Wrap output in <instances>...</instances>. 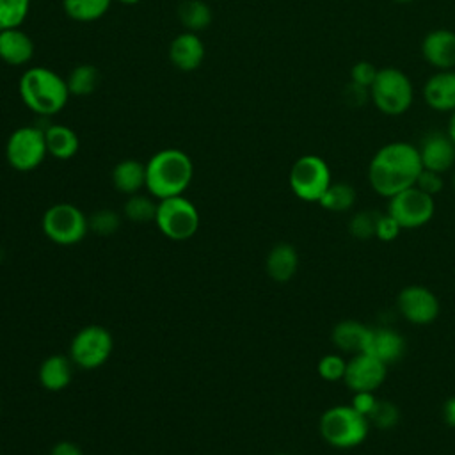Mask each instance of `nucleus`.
<instances>
[{
    "instance_id": "obj_28",
    "label": "nucleus",
    "mask_w": 455,
    "mask_h": 455,
    "mask_svg": "<svg viewBox=\"0 0 455 455\" xmlns=\"http://www.w3.org/2000/svg\"><path fill=\"white\" fill-rule=\"evenodd\" d=\"M66 82H68L69 94L89 96L96 91L100 84V73L92 64H78L69 71Z\"/></svg>"
},
{
    "instance_id": "obj_45",
    "label": "nucleus",
    "mask_w": 455,
    "mask_h": 455,
    "mask_svg": "<svg viewBox=\"0 0 455 455\" xmlns=\"http://www.w3.org/2000/svg\"><path fill=\"white\" fill-rule=\"evenodd\" d=\"M451 185H453V188H455V172H453V178H451Z\"/></svg>"
},
{
    "instance_id": "obj_23",
    "label": "nucleus",
    "mask_w": 455,
    "mask_h": 455,
    "mask_svg": "<svg viewBox=\"0 0 455 455\" xmlns=\"http://www.w3.org/2000/svg\"><path fill=\"white\" fill-rule=\"evenodd\" d=\"M112 185L124 196L140 192L146 188V164L133 158L117 162L112 169Z\"/></svg>"
},
{
    "instance_id": "obj_22",
    "label": "nucleus",
    "mask_w": 455,
    "mask_h": 455,
    "mask_svg": "<svg viewBox=\"0 0 455 455\" xmlns=\"http://www.w3.org/2000/svg\"><path fill=\"white\" fill-rule=\"evenodd\" d=\"M73 361L64 354H52L43 359L37 377L46 391H62L73 379Z\"/></svg>"
},
{
    "instance_id": "obj_11",
    "label": "nucleus",
    "mask_w": 455,
    "mask_h": 455,
    "mask_svg": "<svg viewBox=\"0 0 455 455\" xmlns=\"http://www.w3.org/2000/svg\"><path fill=\"white\" fill-rule=\"evenodd\" d=\"M434 197L421 192L414 185L387 199V213L402 229H416L428 224L434 217Z\"/></svg>"
},
{
    "instance_id": "obj_27",
    "label": "nucleus",
    "mask_w": 455,
    "mask_h": 455,
    "mask_svg": "<svg viewBox=\"0 0 455 455\" xmlns=\"http://www.w3.org/2000/svg\"><path fill=\"white\" fill-rule=\"evenodd\" d=\"M112 2L114 0H62V9L71 20L91 23L103 18Z\"/></svg>"
},
{
    "instance_id": "obj_38",
    "label": "nucleus",
    "mask_w": 455,
    "mask_h": 455,
    "mask_svg": "<svg viewBox=\"0 0 455 455\" xmlns=\"http://www.w3.org/2000/svg\"><path fill=\"white\" fill-rule=\"evenodd\" d=\"M379 398L375 396L373 391H355L352 393V400H350V405L359 412L363 414L364 418H368L371 414V411L375 409Z\"/></svg>"
},
{
    "instance_id": "obj_42",
    "label": "nucleus",
    "mask_w": 455,
    "mask_h": 455,
    "mask_svg": "<svg viewBox=\"0 0 455 455\" xmlns=\"http://www.w3.org/2000/svg\"><path fill=\"white\" fill-rule=\"evenodd\" d=\"M446 133H448V137L451 139V142L455 144V110L451 112V116H450V119H448V126H446Z\"/></svg>"
},
{
    "instance_id": "obj_26",
    "label": "nucleus",
    "mask_w": 455,
    "mask_h": 455,
    "mask_svg": "<svg viewBox=\"0 0 455 455\" xmlns=\"http://www.w3.org/2000/svg\"><path fill=\"white\" fill-rule=\"evenodd\" d=\"M355 199H357V192L350 183L332 181L329 188L323 192V196L320 197L318 204L327 212L341 213V212L352 210V206L355 204Z\"/></svg>"
},
{
    "instance_id": "obj_33",
    "label": "nucleus",
    "mask_w": 455,
    "mask_h": 455,
    "mask_svg": "<svg viewBox=\"0 0 455 455\" xmlns=\"http://www.w3.org/2000/svg\"><path fill=\"white\" fill-rule=\"evenodd\" d=\"M89 220V229L94 231L98 236H110L121 228V215L116 210L110 208H101L96 210Z\"/></svg>"
},
{
    "instance_id": "obj_44",
    "label": "nucleus",
    "mask_w": 455,
    "mask_h": 455,
    "mask_svg": "<svg viewBox=\"0 0 455 455\" xmlns=\"http://www.w3.org/2000/svg\"><path fill=\"white\" fill-rule=\"evenodd\" d=\"M393 2H396V4H411L414 0H393Z\"/></svg>"
},
{
    "instance_id": "obj_13",
    "label": "nucleus",
    "mask_w": 455,
    "mask_h": 455,
    "mask_svg": "<svg viewBox=\"0 0 455 455\" xmlns=\"http://www.w3.org/2000/svg\"><path fill=\"white\" fill-rule=\"evenodd\" d=\"M386 373H387V364H384L380 359H377L370 352H359L347 361L343 382L352 393L375 391L386 380Z\"/></svg>"
},
{
    "instance_id": "obj_16",
    "label": "nucleus",
    "mask_w": 455,
    "mask_h": 455,
    "mask_svg": "<svg viewBox=\"0 0 455 455\" xmlns=\"http://www.w3.org/2000/svg\"><path fill=\"white\" fill-rule=\"evenodd\" d=\"M204 43L196 32L183 30L169 44V60L180 71H194L204 60Z\"/></svg>"
},
{
    "instance_id": "obj_20",
    "label": "nucleus",
    "mask_w": 455,
    "mask_h": 455,
    "mask_svg": "<svg viewBox=\"0 0 455 455\" xmlns=\"http://www.w3.org/2000/svg\"><path fill=\"white\" fill-rule=\"evenodd\" d=\"M368 339H370V325H364L352 318L339 320L331 331L332 345L338 350L352 355L359 352H366Z\"/></svg>"
},
{
    "instance_id": "obj_12",
    "label": "nucleus",
    "mask_w": 455,
    "mask_h": 455,
    "mask_svg": "<svg viewBox=\"0 0 455 455\" xmlns=\"http://www.w3.org/2000/svg\"><path fill=\"white\" fill-rule=\"evenodd\" d=\"M396 309L409 323L428 325L439 316L441 304L430 288L421 284H409L398 291Z\"/></svg>"
},
{
    "instance_id": "obj_14",
    "label": "nucleus",
    "mask_w": 455,
    "mask_h": 455,
    "mask_svg": "<svg viewBox=\"0 0 455 455\" xmlns=\"http://www.w3.org/2000/svg\"><path fill=\"white\" fill-rule=\"evenodd\" d=\"M416 148L423 169L443 174L455 165V144L446 132L432 130L425 133L419 140V146Z\"/></svg>"
},
{
    "instance_id": "obj_41",
    "label": "nucleus",
    "mask_w": 455,
    "mask_h": 455,
    "mask_svg": "<svg viewBox=\"0 0 455 455\" xmlns=\"http://www.w3.org/2000/svg\"><path fill=\"white\" fill-rule=\"evenodd\" d=\"M441 416H443V421L455 428V395L450 396L444 403H443V409H441Z\"/></svg>"
},
{
    "instance_id": "obj_43",
    "label": "nucleus",
    "mask_w": 455,
    "mask_h": 455,
    "mask_svg": "<svg viewBox=\"0 0 455 455\" xmlns=\"http://www.w3.org/2000/svg\"><path fill=\"white\" fill-rule=\"evenodd\" d=\"M114 2H119V4H123V5H135V4H139L140 0H114Z\"/></svg>"
},
{
    "instance_id": "obj_35",
    "label": "nucleus",
    "mask_w": 455,
    "mask_h": 455,
    "mask_svg": "<svg viewBox=\"0 0 455 455\" xmlns=\"http://www.w3.org/2000/svg\"><path fill=\"white\" fill-rule=\"evenodd\" d=\"M443 185H444L443 174L435 172V171H428V169H421L416 178V183H414L416 188H419L421 192H425L432 197L443 190Z\"/></svg>"
},
{
    "instance_id": "obj_31",
    "label": "nucleus",
    "mask_w": 455,
    "mask_h": 455,
    "mask_svg": "<svg viewBox=\"0 0 455 455\" xmlns=\"http://www.w3.org/2000/svg\"><path fill=\"white\" fill-rule=\"evenodd\" d=\"M379 212L375 210H359L348 220V233L355 240H370L375 238Z\"/></svg>"
},
{
    "instance_id": "obj_30",
    "label": "nucleus",
    "mask_w": 455,
    "mask_h": 455,
    "mask_svg": "<svg viewBox=\"0 0 455 455\" xmlns=\"http://www.w3.org/2000/svg\"><path fill=\"white\" fill-rule=\"evenodd\" d=\"M30 11V0H0V30L21 27Z\"/></svg>"
},
{
    "instance_id": "obj_2",
    "label": "nucleus",
    "mask_w": 455,
    "mask_h": 455,
    "mask_svg": "<svg viewBox=\"0 0 455 455\" xmlns=\"http://www.w3.org/2000/svg\"><path fill=\"white\" fill-rule=\"evenodd\" d=\"M192 178V158L178 148L160 149L146 162V188L155 199L183 196Z\"/></svg>"
},
{
    "instance_id": "obj_1",
    "label": "nucleus",
    "mask_w": 455,
    "mask_h": 455,
    "mask_svg": "<svg viewBox=\"0 0 455 455\" xmlns=\"http://www.w3.org/2000/svg\"><path fill=\"white\" fill-rule=\"evenodd\" d=\"M423 169L418 148L405 140H393L375 151L368 164L370 187L382 197L412 187Z\"/></svg>"
},
{
    "instance_id": "obj_34",
    "label": "nucleus",
    "mask_w": 455,
    "mask_h": 455,
    "mask_svg": "<svg viewBox=\"0 0 455 455\" xmlns=\"http://www.w3.org/2000/svg\"><path fill=\"white\" fill-rule=\"evenodd\" d=\"M345 368H347V361L339 354H325L318 359V364H316V371L320 379L327 382L343 380Z\"/></svg>"
},
{
    "instance_id": "obj_37",
    "label": "nucleus",
    "mask_w": 455,
    "mask_h": 455,
    "mask_svg": "<svg viewBox=\"0 0 455 455\" xmlns=\"http://www.w3.org/2000/svg\"><path fill=\"white\" fill-rule=\"evenodd\" d=\"M402 228L398 226V222L386 212L379 215L377 220V229H375V238H379L380 242H393L398 238Z\"/></svg>"
},
{
    "instance_id": "obj_3",
    "label": "nucleus",
    "mask_w": 455,
    "mask_h": 455,
    "mask_svg": "<svg viewBox=\"0 0 455 455\" xmlns=\"http://www.w3.org/2000/svg\"><path fill=\"white\" fill-rule=\"evenodd\" d=\"M18 91L23 105L44 117L59 114L71 96L68 82L57 71L44 66H32L23 71Z\"/></svg>"
},
{
    "instance_id": "obj_6",
    "label": "nucleus",
    "mask_w": 455,
    "mask_h": 455,
    "mask_svg": "<svg viewBox=\"0 0 455 455\" xmlns=\"http://www.w3.org/2000/svg\"><path fill=\"white\" fill-rule=\"evenodd\" d=\"M199 220L196 204L185 196L158 199L155 224L165 238L174 242L192 238L199 229Z\"/></svg>"
},
{
    "instance_id": "obj_4",
    "label": "nucleus",
    "mask_w": 455,
    "mask_h": 455,
    "mask_svg": "<svg viewBox=\"0 0 455 455\" xmlns=\"http://www.w3.org/2000/svg\"><path fill=\"white\" fill-rule=\"evenodd\" d=\"M320 437L332 448L350 450L363 444L370 432V421L350 403L325 409L318 419Z\"/></svg>"
},
{
    "instance_id": "obj_7",
    "label": "nucleus",
    "mask_w": 455,
    "mask_h": 455,
    "mask_svg": "<svg viewBox=\"0 0 455 455\" xmlns=\"http://www.w3.org/2000/svg\"><path fill=\"white\" fill-rule=\"evenodd\" d=\"M288 183L295 197L306 203H318L332 183L329 164L318 155L299 156L288 174Z\"/></svg>"
},
{
    "instance_id": "obj_32",
    "label": "nucleus",
    "mask_w": 455,
    "mask_h": 455,
    "mask_svg": "<svg viewBox=\"0 0 455 455\" xmlns=\"http://www.w3.org/2000/svg\"><path fill=\"white\" fill-rule=\"evenodd\" d=\"M368 421H370V425H373L379 430H391L400 421V409L395 402L379 398L375 409L368 416Z\"/></svg>"
},
{
    "instance_id": "obj_15",
    "label": "nucleus",
    "mask_w": 455,
    "mask_h": 455,
    "mask_svg": "<svg viewBox=\"0 0 455 455\" xmlns=\"http://www.w3.org/2000/svg\"><path fill=\"white\" fill-rule=\"evenodd\" d=\"M423 59L435 69L455 68V32L450 28H434L421 41Z\"/></svg>"
},
{
    "instance_id": "obj_40",
    "label": "nucleus",
    "mask_w": 455,
    "mask_h": 455,
    "mask_svg": "<svg viewBox=\"0 0 455 455\" xmlns=\"http://www.w3.org/2000/svg\"><path fill=\"white\" fill-rule=\"evenodd\" d=\"M50 455H84L80 446L73 441H59L52 446Z\"/></svg>"
},
{
    "instance_id": "obj_19",
    "label": "nucleus",
    "mask_w": 455,
    "mask_h": 455,
    "mask_svg": "<svg viewBox=\"0 0 455 455\" xmlns=\"http://www.w3.org/2000/svg\"><path fill=\"white\" fill-rule=\"evenodd\" d=\"M36 52L32 37L20 27L0 30V60L9 66H25Z\"/></svg>"
},
{
    "instance_id": "obj_18",
    "label": "nucleus",
    "mask_w": 455,
    "mask_h": 455,
    "mask_svg": "<svg viewBox=\"0 0 455 455\" xmlns=\"http://www.w3.org/2000/svg\"><path fill=\"white\" fill-rule=\"evenodd\" d=\"M425 103L437 112L455 110V71L441 69L428 76L423 85Z\"/></svg>"
},
{
    "instance_id": "obj_10",
    "label": "nucleus",
    "mask_w": 455,
    "mask_h": 455,
    "mask_svg": "<svg viewBox=\"0 0 455 455\" xmlns=\"http://www.w3.org/2000/svg\"><path fill=\"white\" fill-rule=\"evenodd\" d=\"M46 139L44 130L37 126H20L16 128L5 142V160L20 172H30L37 169L46 158Z\"/></svg>"
},
{
    "instance_id": "obj_9",
    "label": "nucleus",
    "mask_w": 455,
    "mask_h": 455,
    "mask_svg": "<svg viewBox=\"0 0 455 455\" xmlns=\"http://www.w3.org/2000/svg\"><path fill=\"white\" fill-rule=\"evenodd\" d=\"M114 348V338L103 325L91 323L75 332L69 343V359L82 370H96L103 366Z\"/></svg>"
},
{
    "instance_id": "obj_46",
    "label": "nucleus",
    "mask_w": 455,
    "mask_h": 455,
    "mask_svg": "<svg viewBox=\"0 0 455 455\" xmlns=\"http://www.w3.org/2000/svg\"><path fill=\"white\" fill-rule=\"evenodd\" d=\"M275 455H286V453H275Z\"/></svg>"
},
{
    "instance_id": "obj_25",
    "label": "nucleus",
    "mask_w": 455,
    "mask_h": 455,
    "mask_svg": "<svg viewBox=\"0 0 455 455\" xmlns=\"http://www.w3.org/2000/svg\"><path fill=\"white\" fill-rule=\"evenodd\" d=\"M178 20L188 32H201L212 23V9L203 0H183L178 5Z\"/></svg>"
},
{
    "instance_id": "obj_8",
    "label": "nucleus",
    "mask_w": 455,
    "mask_h": 455,
    "mask_svg": "<svg viewBox=\"0 0 455 455\" xmlns=\"http://www.w3.org/2000/svg\"><path fill=\"white\" fill-rule=\"evenodd\" d=\"M43 233L57 245H75L82 242L89 231L85 213L71 203H55L43 213Z\"/></svg>"
},
{
    "instance_id": "obj_24",
    "label": "nucleus",
    "mask_w": 455,
    "mask_h": 455,
    "mask_svg": "<svg viewBox=\"0 0 455 455\" xmlns=\"http://www.w3.org/2000/svg\"><path fill=\"white\" fill-rule=\"evenodd\" d=\"M44 139H46L48 155H52L57 160H69L80 149V140L76 132L66 124H59V123L48 124L44 128Z\"/></svg>"
},
{
    "instance_id": "obj_21",
    "label": "nucleus",
    "mask_w": 455,
    "mask_h": 455,
    "mask_svg": "<svg viewBox=\"0 0 455 455\" xmlns=\"http://www.w3.org/2000/svg\"><path fill=\"white\" fill-rule=\"evenodd\" d=\"M265 270L275 283H288L299 270V252L288 242L275 243L265 259Z\"/></svg>"
},
{
    "instance_id": "obj_39",
    "label": "nucleus",
    "mask_w": 455,
    "mask_h": 455,
    "mask_svg": "<svg viewBox=\"0 0 455 455\" xmlns=\"http://www.w3.org/2000/svg\"><path fill=\"white\" fill-rule=\"evenodd\" d=\"M343 98L352 107H363L370 100V89L348 80V84L343 89Z\"/></svg>"
},
{
    "instance_id": "obj_29",
    "label": "nucleus",
    "mask_w": 455,
    "mask_h": 455,
    "mask_svg": "<svg viewBox=\"0 0 455 455\" xmlns=\"http://www.w3.org/2000/svg\"><path fill=\"white\" fill-rule=\"evenodd\" d=\"M156 204L153 201V196H144V194H132L128 196L124 206H123V213L128 220L137 222V224H146L149 220L155 222V215H156Z\"/></svg>"
},
{
    "instance_id": "obj_5",
    "label": "nucleus",
    "mask_w": 455,
    "mask_h": 455,
    "mask_svg": "<svg viewBox=\"0 0 455 455\" xmlns=\"http://www.w3.org/2000/svg\"><path fill=\"white\" fill-rule=\"evenodd\" d=\"M370 100L384 116L396 117L405 114L414 100L411 78L398 68H379V73L370 87Z\"/></svg>"
},
{
    "instance_id": "obj_17",
    "label": "nucleus",
    "mask_w": 455,
    "mask_h": 455,
    "mask_svg": "<svg viewBox=\"0 0 455 455\" xmlns=\"http://www.w3.org/2000/svg\"><path fill=\"white\" fill-rule=\"evenodd\" d=\"M405 338L393 327H370V339L366 352L380 359L384 364L398 363L405 354Z\"/></svg>"
},
{
    "instance_id": "obj_36",
    "label": "nucleus",
    "mask_w": 455,
    "mask_h": 455,
    "mask_svg": "<svg viewBox=\"0 0 455 455\" xmlns=\"http://www.w3.org/2000/svg\"><path fill=\"white\" fill-rule=\"evenodd\" d=\"M379 73V68H375L371 62L368 60H359L355 62L352 68H350V82L357 84V85H363V87H371L375 76Z\"/></svg>"
}]
</instances>
